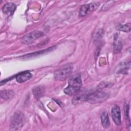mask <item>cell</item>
<instances>
[{
	"label": "cell",
	"mask_w": 131,
	"mask_h": 131,
	"mask_svg": "<svg viewBox=\"0 0 131 131\" xmlns=\"http://www.w3.org/2000/svg\"><path fill=\"white\" fill-rule=\"evenodd\" d=\"M108 94L101 90H97L88 93L86 101L92 104L101 103L105 101L108 98Z\"/></svg>",
	"instance_id": "obj_1"
},
{
	"label": "cell",
	"mask_w": 131,
	"mask_h": 131,
	"mask_svg": "<svg viewBox=\"0 0 131 131\" xmlns=\"http://www.w3.org/2000/svg\"><path fill=\"white\" fill-rule=\"evenodd\" d=\"M25 123L24 114L20 112H15L11 117L10 121V130H18L20 129Z\"/></svg>",
	"instance_id": "obj_2"
},
{
	"label": "cell",
	"mask_w": 131,
	"mask_h": 131,
	"mask_svg": "<svg viewBox=\"0 0 131 131\" xmlns=\"http://www.w3.org/2000/svg\"><path fill=\"white\" fill-rule=\"evenodd\" d=\"M73 66L71 63L66 64L57 70L54 73V78L59 81L66 80L71 74Z\"/></svg>",
	"instance_id": "obj_3"
},
{
	"label": "cell",
	"mask_w": 131,
	"mask_h": 131,
	"mask_svg": "<svg viewBox=\"0 0 131 131\" xmlns=\"http://www.w3.org/2000/svg\"><path fill=\"white\" fill-rule=\"evenodd\" d=\"M43 34V33L41 31H35L23 36L21 39V41L24 44L29 45L34 42L35 40L42 37Z\"/></svg>",
	"instance_id": "obj_4"
},
{
	"label": "cell",
	"mask_w": 131,
	"mask_h": 131,
	"mask_svg": "<svg viewBox=\"0 0 131 131\" xmlns=\"http://www.w3.org/2000/svg\"><path fill=\"white\" fill-rule=\"evenodd\" d=\"M99 5L100 3L99 2H95L82 5L79 10V16L83 17L95 11Z\"/></svg>",
	"instance_id": "obj_5"
},
{
	"label": "cell",
	"mask_w": 131,
	"mask_h": 131,
	"mask_svg": "<svg viewBox=\"0 0 131 131\" xmlns=\"http://www.w3.org/2000/svg\"><path fill=\"white\" fill-rule=\"evenodd\" d=\"M81 85L82 81L79 74H74L70 77L69 79V86L80 91Z\"/></svg>",
	"instance_id": "obj_6"
},
{
	"label": "cell",
	"mask_w": 131,
	"mask_h": 131,
	"mask_svg": "<svg viewBox=\"0 0 131 131\" xmlns=\"http://www.w3.org/2000/svg\"><path fill=\"white\" fill-rule=\"evenodd\" d=\"M111 114L114 123L117 125H120L121 124V111L118 105H114L112 106Z\"/></svg>",
	"instance_id": "obj_7"
},
{
	"label": "cell",
	"mask_w": 131,
	"mask_h": 131,
	"mask_svg": "<svg viewBox=\"0 0 131 131\" xmlns=\"http://www.w3.org/2000/svg\"><path fill=\"white\" fill-rule=\"evenodd\" d=\"M16 8V6L15 4L12 3H8L6 4L3 6L2 10L5 14L8 16H11L14 13Z\"/></svg>",
	"instance_id": "obj_8"
},
{
	"label": "cell",
	"mask_w": 131,
	"mask_h": 131,
	"mask_svg": "<svg viewBox=\"0 0 131 131\" xmlns=\"http://www.w3.org/2000/svg\"><path fill=\"white\" fill-rule=\"evenodd\" d=\"M32 76V74L29 72H24L17 75L16 77V80L18 83H23L30 79Z\"/></svg>",
	"instance_id": "obj_9"
},
{
	"label": "cell",
	"mask_w": 131,
	"mask_h": 131,
	"mask_svg": "<svg viewBox=\"0 0 131 131\" xmlns=\"http://www.w3.org/2000/svg\"><path fill=\"white\" fill-rule=\"evenodd\" d=\"M100 119L102 126L104 128H107L110 127V122L108 113L106 111H103L100 115Z\"/></svg>",
	"instance_id": "obj_10"
},
{
	"label": "cell",
	"mask_w": 131,
	"mask_h": 131,
	"mask_svg": "<svg viewBox=\"0 0 131 131\" xmlns=\"http://www.w3.org/2000/svg\"><path fill=\"white\" fill-rule=\"evenodd\" d=\"M88 93H79V92L77 93L76 95H75L74 98L72 100L73 104H78L79 103H80L82 101H86V98L87 96Z\"/></svg>",
	"instance_id": "obj_11"
},
{
	"label": "cell",
	"mask_w": 131,
	"mask_h": 131,
	"mask_svg": "<svg viewBox=\"0 0 131 131\" xmlns=\"http://www.w3.org/2000/svg\"><path fill=\"white\" fill-rule=\"evenodd\" d=\"M1 98L4 100L12 99L14 96V93L12 90H3L1 91Z\"/></svg>",
	"instance_id": "obj_12"
},
{
	"label": "cell",
	"mask_w": 131,
	"mask_h": 131,
	"mask_svg": "<svg viewBox=\"0 0 131 131\" xmlns=\"http://www.w3.org/2000/svg\"><path fill=\"white\" fill-rule=\"evenodd\" d=\"M122 48V43L121 40H120L117 37H115L114 43V47L113 50L114 52L115 53H119Z\"/></svg>",
	"instance_id": "obj_13"
},
{
	"label": "cell",
	"mask_w": 131,
	"mask_h": 131,
	"mask_svg": "<svg viewBox=\"0 0 131 131\" xmlns=\"http://www.w3.org/2000/svg\"><path fill=\"white\" fill-rule=\"evenodd\" d=\"M117 29L118 30L125 32H129L130 30V24L127 23L124 25H119L117 27Z\"/></svg>",
	"instance_id": "obj_14"
},
{
	"label": "cell",
	"mask_w": 131,
	"mask_h": 131,
	"mask_svg": "<svg viewBox=\"0 0 131 131\" xmlns=\"http://www.w3.org/2000/svg\"><path fill=\"white\" fill-rule=\"evenodd\" d=\"M33 92L34 94V96L36 98H39L40 96H41V95L43 94L42 93V88L38 86V87H35L33 90Z\"/></svg>",
	"instance_id": "obj_15"
},
{
	"label": "cell",
	"mask_w": 131,
	"mask_h": 131,
	"mask_svg": "<svg viewBox=\"0 0 131 131\" xmlns=\"http://www.w3.org/2000/svg\"><path fill=\"white\" fill-rule=\"evenodd\" d=\"M103 35V30L102 29H99L98 30L94 37V41L96 43V42H98L99 41L102 37Z\"/></svg>",
	"instance_id": "obj_16"
},
{
	"label": "cell",
	"mask_w": 131,
	"mask_h": 131,
	"mask_svg": "<svg viewBox=\"0 0 131 131\" xmlns=\"http://www.w3.org/2000/svg\"><path fill=\"white\" fill-rule=\"evenodd\" d=\"M49 49H46L45 50H42V51H38V52H37L36 53H33V54H28V55H25L24 57L25 58H31V57H32L33 56H36V55H37L38 54H43L45 53L46 52H48L49 51Z\"/></svg>",
	"instance_id": "obj_17"
},
{
	"label": "cell",
	"mask_w": 131,
	"mask_h": 131,
	"mask_svg": "<svg viewBox=\"0 0 131 131\" xmlns=\"http://www.w3.org/2000/svg\"><path fill=\"white\" fill-rule=\"evenodd\" d=\"M129 65H127V63H123L122 66H121V68L119 69V73H125L127 71V69H128V67Z\"/></svg>",
	"instance_id": "obj_18"
},
{
	"label": "cell",
	"mask_w": 131,
	"mask_h": 131,
	"mask_svg": "<svg viewBox=\"0 0 131 131\" xmlns=\"http://www.w3.org/2000/svg\"><path fill=\"white\" fill-rule=\"evenodd\" d=\"M114 3V2L113 1H109V2H107V3H106L105 4H104L103 6V7L102 8V10H107L108 9H109V8L110 7H111L112 5H113Z\"/></svg>",
	"instance_id": "obj_19"
}]
</instances>
